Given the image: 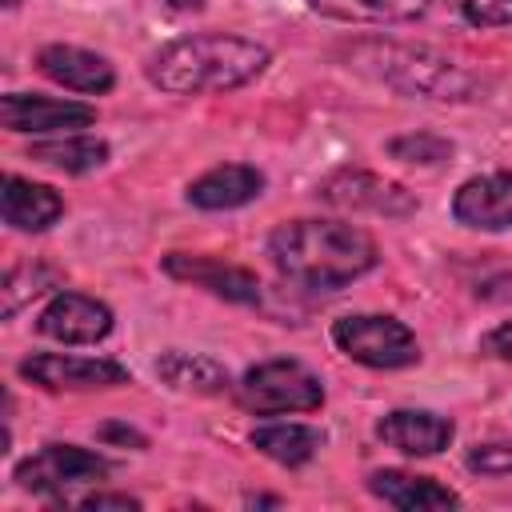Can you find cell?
<instances>
[{
  "mask_svg": "<svg viewBox=\"0 0 512 512\" xmlns=\"http://www.w3.org/2000/svg\"><path fill=\"white\" fill-rule=\"evenodd\" d=\"M480 352L492 356V360L512 364V320H500L496 328H488V332L480 336Z\"/></svg>",
  "mask_w": 512,
  "mask_h": 512,
  "instance_id": "26",
  "label": "cell"
},
{
  "mask_svg": "<svg viewBox=\"0 0 512 512\" xmlns=\"http://www.w3.org/2000/svg\"><path fill=\"white\" fill-rule=\"evenodd\" d=\"M440 4L472 28H508L512 24V0H440Z\"/></svg>",
  "mask_w": 512,
  "mask_h": 512,
  "instance_id": "24",
  "label": "cell"
},
{
  "mask_svg": "<svg viewBox=\"0 0 512 512\" xmlns=\"http://www.w3.org/2000/svg\"><path fill=\"white\" fill-rule=\"evenodd\" d=\"M36 68L52 84L80 92V96H104L116 88V68L100 52L80 48V44H44L36 52Z\"/></svg>",
  "mask_w": 512,
  "mask_h": 512,
  "instance_id": "13",
  "label": "cell"
},
{
  "mask_svg": "<svg viewBox=\"0 0 512 512\" xmlns=\"http://www.w3.org/2000/svg\"><path fill=\"white\" fill-rule=\"evenodd\" d=\"M0 212H4V224L16 232H48L64 216V196L48 184L8 172L0 192Z\"/></svg>",
  "mask_w": 512,
  "mask_h": 512,
  "instance_id": "17",
  "label": "cell"
},
{
  "mask_svg": "<svg viewBox=\"0 0 512 512\" xmlns=\"http://www.w3.org/2000/svg\"><path fill=\"white\" fill-rule=\"evenodd\" d=\"M160 268L172 280H184L192 288H204L228 304H260V280L256 272L240 268V264H224L216 256H200V252H168L160 260Z\"/></svg>",
  "mask_w": 512,
  "mask_h": 512,
  "instance_id": "11",
  "label": "cell"
},
{
  "mask_svg": "<svg viewBox=\"0 0 512 512\" xmlns=\"http://www.w3.org/2000/svg\"><path fill=\"white\" fill-rule=\"evenodd\" d=\"M452 220L476 232L512 228V172H484L452 192Z\"/></svg>",
  "mask_w": 512,
  "mask_h": 512,
  "instance_id": "12",
  "label": "cell"
},
{
  "mask_svg": "<svg viewBox=\"0 0 512 512\" xmlns=\"http://www.w3.org/2000/svg\"><path fill=\"white\" fill-rule=\"evenodd\" d=\"M376 436L404 456H436L452 444L456 424L432 408H392L376 420Z\"/></svg>",
  "mask_w": 512,
  "mask_h": 512,
  "instance_id": "14",
  "label": "cell"
},
{
  "mask_svg": "<svg viewBox=\"0 0 512 512\" xmlns=\"http://www.w3.org/2000/svg\"><path fill=\"white\" fill-rule=\"evenodd\" d=\"M468 472L476 476H512V440H492V444H472L464 456Z\"/></svg>",
  "mask_w": 512,
  "mask_h": 512,
  "instance_id": "25",
  "label": "cell"
},
{
  "mask_svg": "<svg viewBox=\"0 0 512 512\" xmlns=\"http://www.w3.org/2000/svg\"><path fill=\"white\" fill-rule=\"evenodd\" d=\"M264 172L256 164H216L204 176H196L184 192V200L200 212H232L252 204L264 192Z\"/></svg>",
  "mask_w": 512,
  "mask_h": 512,
  "instance_id": "15",
  "label": "cell"
},
{
  "mask_svg": "<svg viewBox=\"0 0 512 512\" xmlns=\"http://www.w3.org/2000/svg\"><path fill=\"white\" fill-rule=\"evenodd\" d=\"M104 476H112V460L104 452H92V448H80V444H44L12 468V480L24 492L48 496L56 504H64L72 488L96 484Z\"/></svg>",
  "mask_w": 512,
  "mask_h": 512,
  "instance_id": "6",
  "label": "cell"
},
{
  "mask_svg": "<svg viewBox=\"0 0 512 512\" xmlns=\"http://www.w3.org/2000/svg\"><path fill=\"white\" fill-rule=\"evenodd\" d=\"M72 504H80V508H140V496H128V492H92V496H80Z\"/></svg>",
  "mask_w": 512,
  "mask_h": 512,
  "instance_id": "28",
  "label": "cell"
},
{
  "mask_svg": "<svg viewBox=\"0 0 512 512\" xmlns=\"http://www.w3.org/2000/svg\"><path fill=\"white\" fill-rule=\"evenodd\" d=\"M268 260L296 288L340 292L380 264V248L360 224L300 216L272 228Z\"/></svg>",
  "mask_w": 512,
  "mask_h": 512,
  "instance_id": "1",
  "label": "cell"
},
{
  "mask_svg": "<svg viewBox=\"0 0 512 512\" xmlns=\"http://www.w3.org/2000/svg\"><path fill=\"white\" fill-rule=\"evenodd\" d=\"M16 4H20V0H4V8H16Z\"/></svg>",
  "mask_w": 512,
  "mask_h": 512,
  "instance_id": "31",
  "label": "cell"
},
{
  "mask_svg": "<svg viewBox=\"0 0 512 512\" xmlns=\"http://www.w3.org/2000/svg\"><path fill=\"white\" fill-rule=\"evenodd\" d=\"M348 64L360 76H368V80H376L392 92L420 96V100L460 104V100H476V92L484 88L476 72H468L460 60H452L448 52L428 48V44L360 40V44H352Z\"/></svg>",
  "mask_w": 512,
  "mask_h": 512,
  "instance_id": "3",
  "label": "cell"
},
{
  "mask_svg": "<svg viewBox=\"0 0 512 512\" xmlns=\"http://www.w3.org/2000/svg\"><path fill=\"white\" fill-rule=\"evenodd\" d=\"M52 284H56V272H48L44 264H16V268H8L4 288H0V296H4V308H0V312H4V316H16L24 300L48 292Z\"/></svg>",
  "mask_w": 512,
  "mask_h": 512,
  "instance_id": "23",
  "label": "cell"
},
{
  "mask_svg": "<svg viewBox=\"0 0 512 512\" xmlns=\"http://www.w3.org/2000/svg\"><path fill=\"white\" fill-rule=\"evenodd\" d=\"M116 328V316L104 300L84 296V292H56L40 312H36V332L56 340V344H100Z\"/></svg>",
  "mask_w": 512,
  "mask_h": 512,
  "instance_id": "10",
  "label": "cell"
},
{
  "mask_svg": "<svg viewBox=\"0 0 512 512\" xmlns=\"http://www.w3.org/2000/svg\"><path fill=\"white\" fill-rule=\"evenodd\" d=\"M272 64V48L236 36V32H188L160 44L144 60V76L152 88L168 96H204V92H236L264 76Z\"/></svg>",
  "mask_w": 512,
  "mask_h": 512,
  "instance_id": "2",
  "label": "cell"
},
{
  "mask_svg": "<svg viewBox=\"0 0 512 512\" xmlns=\"http://www.w3.org/2000/svg\"><path fill=\"white\" fill-rule=\"evenodd\" d=\"M368 492L400 512H440V508H460V492L440 484L436 476L404 472V468H376L368 472Z\"/></svg>",
  "mask_w": 512,
  "mask_h": 512,
  "instance_id": "16",
  "label": "cell"
},
{
  "mask_svg": "<svg viewBox=\"0 0 512 512\" xmlns=\"http://www.w3.org/2000/svg\"><path fill=\"white\" fill-rule=\"evenodd\" d=\"M108 152L112 148L100 136L64 132V136H52V140H32L28 160L44 164V168H56V172H68V176H88V172L108 164Z\"/></svg>",
  "mask_w": 512,
  "mask_h": 512,
  "instance_id": "20",
  "label": "cell"
},
{
  "mask_svg": "<svg viewBox=\"0 0 512 512\" xmlns=\"http://www.w3.org/2000/svg\"><path fill=\"white\" fill-rule=\"evenodd\" d=\"M316 196L328 204V208H340V212H372V216H388V220H400V216H412L420 208V200L380 176V172H368V168H336L332 176H324L316 184Z\"/></svg>",
  "mask_w": 512,
  "mask_h": 512,
  "instance_id": "7",
  "label": "cell"
},
{
  "mask_svg": "<svg viewBox=\"0 0 512 512\" xmlns=\"http://www.w3.org/2000/svg\"><path fill=\"white\" fill-rule=\"evenodd\" d=\"M432 0H308L312 12L340 24H408L428 12Z\"/></svg>",
  "mask_w": 512,
  "mask_h": 512,
  "instance_id": "21",
  "label": "cell"
},
{
  "mask_svg": "<svg viewBox=\"0 0 512 512\" xmlns=\"http://www.w3.org/2000/svg\"><path fill=\"white\" fill-rule=\"evenodd\" d=\"M0 124L16 136H64L76 128H92L96 108L84 100H60V96H40V92H4Z\"/></svg>",
  "mask_w": 512,
  "mask_h": 512,
  "instance_id": "9",
  "label": "cell"
},
{
  "mask_svg": "<svg viewBox=\"0 0 512 512\" xmlns=\"http://www.w3.org/2000/svg\"><path fill=\"white\" fill-rule=\"evenodd\" d=\"M172 12H200L204 8V0H164Z\"/></svg>",
  "mask_w": 512,
  "mask_h": 512,
  "instance_id": "29",
  "label": "cell"
},
{
  "mask_svg": "<svg viewBox=\"0 0 512 512\" xmlns=\"http://www.w3.org/2000/svg\"><path fill=\"white\" fill-rule=\"evenodd\" d=\"M248 444L280 468H304L324 448V432L312 424H296V420H268L248 432Z\"/></svg>",
  "mask_w": 512,
  "mask_h": 512,
  "instance_id": "19",
  "label": "cell"
},
{
  "mask_svg": "<svg viewBox=\"0 0 512 512\" xmlns=\"http://www.w3.org/2000/svg\"><path fill=\"white\" fill-rule=\"evenodd\" d=\"M236 404L248 408L252 416H284V412H320L324 408V380L292 360V356H272L252 364L236 384Z\"/></svg>",
  "mask_w": 512,
  "mask_h": 512,
  "instance_id": "4",
  "label": "cell"
},
{
  "mask_svg": "<svg viewBox=\"0 0 512 512\" xmlns=\"http://www.w3.org/2000/svg\"><path fill=\"white\" fill-rule=\"evenodd\" d=\"M244 504H280V496H248Z\"/></svg>",
  "mask_w": 512,
  "mask_h": 512,
  "instance_id": "30",
  "label": "cell"
},
{
  "mask_svg": "<svg viewBox=\"0 0 512 512\" xmlns=\"http://www.w3.org/2000/svg\"><path fill=\"white\" fill-rule=\"evenodd\" d=\"M16 372L44 392H96L132 384V372L108 356H68V352H32L16 364Z\"/></svg>",
  "mask_w": 512,
  "mask_h": 512,
  "instance_id": "8",
  "label": "cell"
},
{
  "mask_svg": "<svg viewBox=\"0 0 512 512\" xmlns=\"http://www.w3.org/2000/svg\"><path fill=\"white\" fill-rule=\"evenodd\" d=\"M96 436H100L104 444H132V448H148V436H144V432H136L132 424H116V420H112V424H100V428H96Z\"/></svg>",
  "mask_w": 512,
  "mask_h": 512,
  "instance_id": "27",
  "label": "cell"
},
{
  "mask_svg": "<svg viewBox=\"0 0 512 512\" xmlns=\"http://www.w3.org/2000/svg\"><path fill=\"white\" fill-rule=\"evenodd\" d=\"M156 376L172 388V392H188V396H220L232 388V376L220 360L204 356V352H184V348H168L156 356Z\"/></svg>",
  "mask_w": 512,
  "mask_h": 512,
  "instance_id": "18",
  "label": "cell"
},
{
  "mask_svg": "<svg viewBox=\"0 0 512 512\" xmlns=\"http://www.w3.org/2000/svg\"><path fill=\"white\" fill-rule=\"evenodd\" d=\"M452 152H456V144H452L448 136H436V132H404V136H392V140H388V156H392V160L420 164V168H436V164H444Z\"/></svg>",
  "mask_w": 512,
  "mask_h": 512,
  "instance_id": "22",
  "label": "cell"
},
{
  "mask_svg": "<svg viewBox=\"0 0 512 512\" xmlns=\"http://www.w3.org/2000/svg\"><path fill=\"white\" fill-rule=\"evenodd\" d=\"M332 344L336 352H344L348 360L376 368V372H396V368H412L420 360V340L416 332L388 316V312H348L340 320H332Z\"/></svg>",
  "mask_w": 512,
  "mask_h": 512,
  "instance_id": "5",
  "label": "cell"
}]
</instances>
